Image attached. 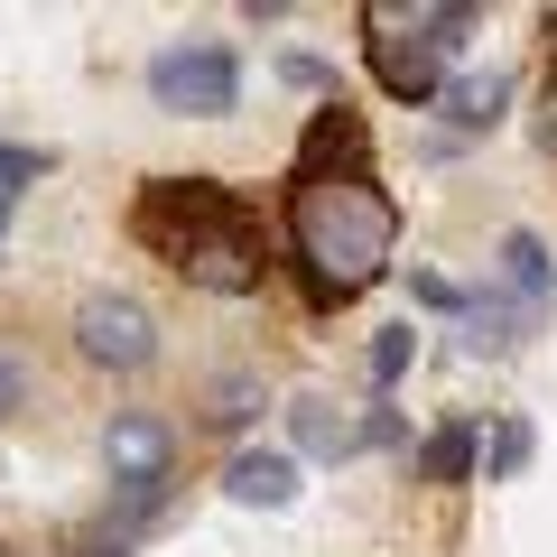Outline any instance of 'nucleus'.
Segmentation results:
<instances>
[{"mask_svg": "<svg viewBox=\"0 0 557 557\" xmlns=\"http://www.w3.org/2000/svg\"><path fill=\"white\" fill-rule=\"evenodd\" d=\"M139 251H159L186 288L205 298H260V278L278 270L270 260V223L233 196L223 177H149L131 205Z\"/></svg>", "mask_w": 557, "mask_h": 557, "instance_id": "nucleus-1", "label": "nucleus"}, {"mask_svg": "<svg viewBox=\"0 0 557 557\" xmlns=\"http://www.w3.org/2000/svg\"><path fill=\"white\" fill-rule=\"evenodd\" d=\"M10 409H28V362L0 344V418H10Z\"/></svg>", "mask_w": 557, "mask_h": 557, "instance_id": "nucleus-19", "label": "nucleus"}, {"mask_svg": "<svg viewBox=\"0 0 557 557\" xmlns=\"http://www.w3.org/2000/svg\"><path fill=\"white\" fill-rule=\"evenodd\" d=\"M260 409H270L260 372H214V381H205V428H223V437H233V428H251Z\"/></svg>", "mask_w": 557, "mask_h": 557, "instance_id": "nucleus-13", "label": "nucleus"}, {"mask_svg": "<svg viewBox=\"0 0 557 557\" xmlns=\"http://www.w3.org/2000/svg\"><path fill=\"white\" fill-rule=\"evenodd\" d=\"M539 149L557 159V84H548V112H539Z\"/></svg>", "mask_w": 557, "mask_h": 557, "instance_id": "nucleus-22", "label": "nucleus"}, {"mask_svg": "<svg viewBox=\"0 0 557 557\" xmlns=\"http://www.w3.org/2000/svg\"><path fill=\"white\" fill-rule=\"evenodd\" d=\"M399 260V205L372 177H317L288 186V270H298L307 307H344Z\"/></svg>", "mask_w": 557, "mask_h": 557, "instance_id": "nucleus-2", "label": "nucleus"}, {"mask_svg": "<svg viewBox=\"0 0 557 557\" xmlns=\"http://www.w3.org/2000/svg\"><path fill=\"white\" fill-rule=\"evenodd\" d=\"M223 493L251 502V511H288V502H298V456H278V446H242V456L223 465Z\"/></svg>", "mask_w": 557, "mask_h": 557, "instance_id": "nucleus-8", "label": "nucleus"}, {"mask_svg": "<svg viewBox=\"0 0 557 557\" xmlns=\"http://www.w3.org/2000/svg\"><path fill=\"white\" fill-rule=\"evenodd\" d=\"M456 317H465V354H511V344H520V325H530L511 298H465Z\"/></svg>", "mask_w": 557, "mask_h": 557, "instance_id": "nucleus-14", "label": "nucleus"}, {"mask_svg": "<svg viewBox=\"0 0 557 557\" xmlns=\"http://www.w3.org/2000/svg\"><path fill=\"white\" fill-rule=\"evenodd\" d=\"M102 474H112V511H102V530H112V539L149 530V520L168 511V483H177V428H168L159 409H121L112 428H102Z\"/></svg>", "mask_w": 557, "mask_h": 557, "instance_id": "nucleus-3", "label": "nucleus"}, {"mask_svg": "<svg viewBox=\"0 0 557 557\" xmlns=\"http://www.w3.org/2000/svg\"><path fill=\"white\" fill-rule=\"evenodd\" d=\"M474 465H483V437H474V418H446L437 437L418 446V474H428V483H474Z\"/></svg>", "mask_w": 557, "mask_h": 557, "instance_id": "nucleus-12", "label": "nucleus"}, {"mask_svg": "<svg viewBox=\"0 0 557 557\" xmlns=\"http://www.w3.org/2000/svg\"><path fill=\"white\" fill-rule=\"evenodd\" d=\"M502 278H511L520 317H539V307H548V288H557V260H548V242H539V233H502Z\"/></svg>", "mask_w": 557, "mask_h": 557, "instance_id": "nucleus-10", "label": "nucleus"}, {"mask_svg": "<svg viewBox=\"0 0 557 557\" xmlns=\"http://www.w3.org/2000/svg\"><path fill=\"white\" fill-rule=\"evenodd\" d=\"M0 242H10V214H0Z\"/></svg>", "mask_w": 557, "mask_h": 557, "instance_id": "nucleus-23", "label": "nucleus"}, {"mask_svg": "<svg viewBox=\"0 0 557 557\" xmlns=\"http://www.w3.org/2000/svg\"><path fill=\"white\" fill-rule=\"evenodd\" d=\"M409 288H418V307H437V317H456V307H465V288H456V278H437V270H418Z\"/></svg>", "mask_w": 557, "mask_h": 557, "instance_id": "nucleus-18", "label": "nucleus"}, {"mask_svg": "<svg viewBox=\"0 0 557 557\" xmlns=\"http://www.w3.org/2000/svg\"><path fill=\"white\" fill-rule=\"evenodd\" d=\"M362 57H372V75H381V94L391 102H437L446 94V57L428 47V28H418V10L399 20V10H362Z\"/></svg>", "mask_w": 557, "mask_h": 557, "instance_id": "nucleus-6", "label": "nucleus"}, {"mask_svg": "<svg viewBox=\"0 0 557 557\" xmlns=\"http://www.w3.org/2000/svg\"><path fill=\"white\" fill-rule=\"evenodd\" d=\"M409 354H418V335H409V325H391V335L372 344V381H381V391H391V381L409 372Z\"/></svg>", "mask_w": 557, "mask_h": 557, "instance_id": "nucleus-17", "label": "nucleus"}, {"mask_svg": "<svg viewBox=\"0 0 557 557\" xmlns=\"http://www.w3.org/2000/svg\"><path fill=\"white\" fill-rule=\"evenodd\" d=\"M75 354L94 372H149L159 362V317L131 298V288H94L75 307Z\"/></svg>", "mask_w": 557, "mask_h": 557, "instance_id": "nucleus-5", "label": "nucleus"}, {"mask_svg": "<svg viewBox=\"0 0 557 557\" xmlns=\"http://www.w3.org/2000/svg\"><path fill=\"white\" fill-rule=\"evenodd\" d=\"M149 102L159 112H186V121H223L242 102V57L214 38H186L168 57H149Z\"/></svg>", "mask_w": 557, "mask_h": 557, "instance_id": "nucleus-4", "label": "nucleus"}, {"mask_svg": "<svg viewBox=\"0 0 557 557\" xmlns=\"http://www.w3.org/2000/svg\"><path fill=\"white\" fill-rule=\"evenodd\" d=\"M437 102H446V121H456V131H493L502 102H511V75H502V65H483V75H456Z\"/></svg>", "mask_w": 557, "mask_h": 557, "instance_id": "nucleus-11", "label": "nucleus"}, {"mask_svg": "<svg viewBox=\"0 0 557 557\" xmlns=\"http://www.w3.org/2000/svg\"><path fill=\"white\" fill-rule=\"evenodd\" d=\"M47 177V149H20V139H0V214L28 196V186Z\"/></svg>", "mask_w": 557, "mask_h": 557, "instance_id": "nucleus-16", "label": "nucleus"}, {"mask_svg": "<svg viewBox=\"0 0 557 557\" xmlns=\"http://www.w3.org/2000/svg\"><path fill=\"white\" fill-rule=\"evenodd\" d=\"M288 437H298V456H325V465H344L362 446V418H344L335 399H298L288 409Z\"/></svg>", "mask_w": 557, "mask_h": 557, "instance_id": "nucleus-9", "label": "nucleus"}, {"mask_svg": "<svg viewBox=\"0 0 557 557\" xmlns=\"http://www.w3.org/2000/svg\"><path fill=\"white\" fill-rule=\"evenodd\" d=\"M278 75L298 84V94H325V57H278Z\"/></svg>", "mask_w": 557, "mask_h": 557, "instance_id": "nucleus-20", "label": "nucleus"}, {"mask_svg": "<svg viewBox=\"0 0 557 557\" xmlns=\"http://www.w3.org/2000/svg\"><path fill=\"white\" fill-rule=\"evenodd\" d=\"M530 418H502V428H493V446H483V474H493V483H511L520 474V465H530Z\"/></svg>", "mask_w": 557, "mask_h": 557, "instance_id": "nucleus-15", "label": "nucleus"}, {"mask_svg": "<svg viewBox=\"0 0 557 557\" xmlns=\"http://www.w3.org/2000/svg\"><path fill=\"white\" fill-rule=\"evenodd\" d=\"M317 177H372V131H362V112H354L344 94L317 102L298 159H288V186H317Z\"/></svg>", "mask_w": 557, "mask_h": 557, "instance_id": "nucleus-7", "label": "nucleus"}, {"mask_svg": "<svg viewBox=\"0 0 557 557\" xmlns=\"http://www.w3.org/2000/svg\"><path fill=\"white\" fill-rule=\"evenodd\" d=\"M362 446H409V428H399L391 409H372V418H362Z\"/></svg>", "mask_w": 557, "mask_h": 557, "instance_id": "nucleus-21", "label": "nucleus"}]
</instances>
